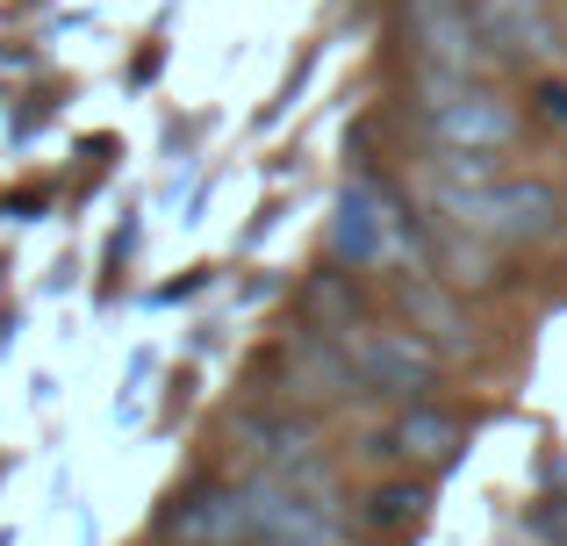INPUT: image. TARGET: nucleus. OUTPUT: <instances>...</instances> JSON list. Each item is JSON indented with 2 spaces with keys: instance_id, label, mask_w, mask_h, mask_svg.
Returning a JSON list of instances; mask_svg holds the SVG:
<instances>
[{
  "instance_id": "obj_1",
  "label": "nucleus",
  "mask_w": 567,
  "mask_h": 546,
  "mask_svg": "<svg viewBox=\"0 0 567 546\" xmlns=\"http://www.w3.org/2000/svg\"><path fill=\"white\" fill-rule=\"evenodd\" d=\"M439 202H445V216H453L467 238H554L560 230V195L546 181H467V187H453V181H439Z\"/></svg>"
},
{
  "instance_id": "obj_2",
  "label": "nucleus",
  "mask_w": 567,
  "mask_h": 546,
  "mask_svg": "<svg viewBox=\"0 0 567 546\" xmlns=\"http://www.w3.org/2000/svg\"><path fill=\"white\" fill-rule=\"evenodd\" d=\"M424 130L439 152H503L517 137V109L482 80H424Z\"/></svg>"
},
{
  "instance_id": "obj_3",
  "label": "nucleus",
  "mask_w": 567,
  "mask_h": 546,
  "mask_svg": "<svg viewBox=\"0 0 567 546\" xmlns=\"http://www.w3.org/2000/svg\"><path fill=\"white\" fill-rule=\"evenodd\" d=\"M402 29L416 43L424 80H482L488 37H482L474 0H402Z\"/></svg>"
},
{
  "instance_id": "obj_4",
  "label": "nucleus",
  "mask_w": 567,
  "mask_h": 546,
  "mask_svg": "<svg viewBox=\"0 0 567 546\" xmlns=\"http://www.w3.org/2000/svg\"><path fill=\"white\" fill-rule=\"evenodd\" d=\"M346 352H352V374H360L374 395H402V403H424V395L439 389V352H431L416 331L360 323V331H346Z\"/></svg>"
},
{
  "instance_id": "obj_5",
  "label": "nucleus",
  "mask_w": 567,
  "mask_h": 546,
  "mask_svg": "<svg viewBox=\"0 0 567 546\" xmlns=\"http://www.w3.org/2000/svg\"><path fill=\"white\" fill-rule=\"evenodd\" d=\"M416 259V238H410V216H402V202L388 195L381 181H360L346 187V202H338V259H352V267H381V259Z\"/></svg>"
},
{
  "instance_id": "obj_6",
  "label": "nucleus",
  "mask_w": 567,
  "mask_h": 546,
  "mask_svg": "<svg viewBox=\"0 0 567 546\" xmlns=\"http://www.w3.org/2000/svg\"><path fill=\"white\" fill-rule=\"evenodd\" d=\"M245 496H251V546H346L323 496L295 490V482H259Z\"/></svg>"
},
{
  "instance_id": "obj_7",
  "label": "nucleus",
  "mask_w": 567,
  "mask_h": 546,
  "mask_svg": "<svg viewBox=\"0 0 567 546\" xmlns=\"http://www.w3.org/2000/svg\"><path fill=\"white\" fill-rule=\"evenodd\" d=\"M474 14H482V37L488 51L503 58H554V14H546V0H474Z\"/></svg>"
},
{
  "instance_id": "obj_8",
  "label": "nucleus",
  "mask_w": 567,
  "mask_h": 546,
  "mask_svg": "<svg viewBox=\"0 0 567 546\" xmlns=\"http://www.w3.org/2000/svg\"><path fill=\"white\" fill-rule=\"evenodd\" d=\"M173 533L187 546H251V496L245 490H194L173 518Z\"/></svg>"
},
{
  "instance_id": "obj_9",
  "label": "nucleus",
  "mask_w": 567,
  "mask_h": 546,
  "mask_svg": "<svg viewBox=\"0 0 567 546\" xmlns=\"http://www.w3.org/2000/svg\"><path fill=\"white\" fill-rule=\"evenodd\" d=\"M388 453H402V461H416V467H453L460 461V418H445V410H431V403H410L402 424L388 432Z\"/></svg>"
},
{
  "instance_id": "obj_10",
  "label": "nucleus",
  "mask_w": 567,
  "mask_h": 546,
  "mask_svg": "<svg viewBox=\"0 0 567 546\" xmlns=\"http://www.w3.org/2000/svg\"><path fill=\"white\" fill-rule=\"evenodd\" d=\"M288 367H295V381H309V395L317 403H338V395H352V352H331L317 331H295V346H288Z\"/></svg>"
},
{
  "instance_id": "obj_11",
  "label": "nucleus",
  "mask_w": 567,
  "mask_h": 546,
  "mask_svg": "<svg viewBox=\"0 0 567 546\" xmlns=\"http://www.w3.org/2000/svg\"><path fill=\"white\" fill-rule=\"evenodd\" d=\"M302 309H309V317H323V323H338V338H346L352 317H360V288H346L338 274H323V280H309Z\"/></svg>"
},
{
  "instance_id": "obj_12",
  "label": "nucleus",
  "mask_w": 567,
  "mask_h": 546,
  "mask_svg": "<svg viewBox=\"0 0 567 546\" xmlns=\"http://www.w3.org/2000/svg\"><path fill=\"white\" fill-rule=\"evenodd\" d=\"M416 518H424V490H416V482H388V490L367 496V525H381V533L416 525Z\"/></svg>"
},
{
  "instance_id": "obj_13",
  "label": "nucleus",
  "mask_w": 567,
  "mask_h": 546,
  "mask_svg": "<svg viewBox=\"0 0 567 546\" xmlns=\"http://www.w3.org/2000/svg\"><path fill=\"white\" fill-rule=\"evenodd\" d=\"M546 109H554V115H560V123H567V94H560V86H554V94H546Z\"/></svg>"
}]
</instances>
